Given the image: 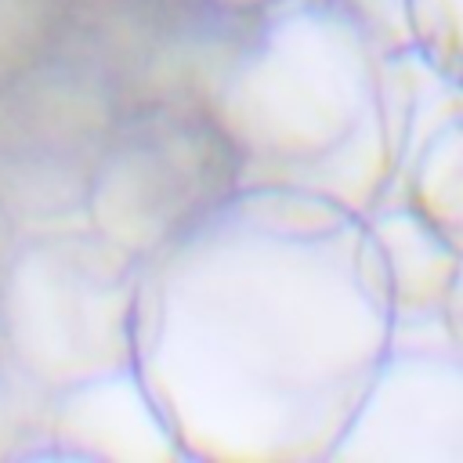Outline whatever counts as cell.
<instances>
[{
  "mask_svg": "<svg viewBox=\"0 0 463 463\" xmlns=\"http://www.w3.org/2000/svg\"><path fill=\"white\" fill-rule=\"evenodd\" d=\"M373 40L380 58H405L412 54V29H409V0H336Z\"/></svg>",
  "mask_w": 463,
  "mask_h": 463,
  "instance_id": "11",
  "label": "cell"
},
{
  "mask_svg": "<svg viewBox=\"0 0 463 463\" xmlns=\"http://www.w3.org/2000/svg\"><path fill=\"white\" fill-rule=\"evenodd\" d=\"M369 228L387 268L394 329L441 326V311L463 253L405 199L376 206L369 213Z\"/></svg>",
  "mask_w": 463,
  "mask_h": 463,
  "instance_id": "8",
  "label": "cell"
},
{
  "mask_svg": "<svg viewBox=\"0 0 463 463\" xmlns=\"http://www.w3.org/2000/svg\"><path fill=\"white\" fill-rule=\"evenodd\" d=\"M449 90L459 98V105L449 109L420 141L405 170L402 199L463 253V94L456 87Z\"/></svg>",
  "mask_w": 463,
  "mask_h": 463,
  "instance_id": "9",
  "label": "cell"
},
{
  "mask_svg": "<svg viewBox=\"0 0 463 463\" xmlns=\"http://www.w3.org/2000/svg\"><path fill=\"white\" fill-rule=\"evenodd\" d=\"M123 101L90 54H43L0 87V206L36 221L83 213Z\"/></svg>",
  "mask_w": 463,
  "mask_h": 463,
  "instance_id": "5",
  "label": "cell"
},
{
  "mask_svg": "<svg viewBox=\"0 0 463 463\" xmlns=\"http://www.w3.org/2000/svg\"><path fill=\"white\" fill-rule=\"evenodd\" d=\"M206 4H213V7H228V11H242V14H253V11H264V7H271V4H279V0H206Z\"/></svg>",
  "mask_w": 463,
  "mask_h": 463,
  "instance_id": "13",
  "label": "cell"
},
{
  "mask_svg": "<svg viewBox=\"0 0 463 463\" xmlns=\"http://www.w3.org/2000/svg\"><path fill=\"white\" fill-rule=\"evenodd\" d=\"M394 344L369 217L242 184L141 260L134 369L195 463H329Z\"/></svg>",
  "mask_w": 463,
  "mask_h": 463,
  "instance_id": "1",
  "label": "cell"
},
{
  "mask_svg": "<svg viewBox=\"0 0 463 463\" xmlns=\"http://www.w3.org/2000/svg\"><path fill=\"white\" fill-rule=\"evenodd\" d=\"M336 0L264 7L210 116L242 159V184H286L369 217L398 174L409 90Z\"/></svg>",
  "mask_w": 463,
  "mask_h": 463,
  "instance_id": "2",
  "label": "cell"
},
{
  "mask_svg": "<svg viewBox=\"0 0 463 463\" xmlns=\"http://www.w3.org/2000/svg\"><path fill=\"white\" fill-rule=\"evenodd\" d=\"M141 257L90 228H54L0 271V347L47 394L130 369Z\"/></svg>",
  "mask_w": 463,
  "mask_h": 463,
  "instance_id": "3",
  "label": "cell"
},
{
  "mask_svg": "<svg viewBox=\"0 0 463 463\" xmlns=\"http://www.w3.org/2000/svg\"><path fill=\"white\" fill-rule=\"evenodd\" d=\"M441 326H445L452 347L463 354V260H459V271L452 279V289H449V300H445V311H441Z\"/></svg>",
  "mask_w": 463,
  "mask_h": 463,
  "instance_id": "12",
  "label": "cell"
},
{
  "mask_svg": "<svg viewBox=\"0 0 463 463\" xmlns=\"http://www.w3.org/2000/svg\"><path fill=\"white\" fill-rule=\"evenodd\" d=\"M242 188V159L206 105H127L87 192V224L152 257Z\"/></svg>",
  "mask_w": 463,
  "mask_h": 463,
  "instance_id": "4",
  "label": "cell"
},
{
  "mask_svg": "<svg viewBox=\"0 0 463 463\" xmlns=\"http://www.w3.org/2000/svg\"><path fill=\"white\" fill-rule=\"evenodd\" d=\"M412 58L445 87L463 90V0H409Z\"/></svg>",
  "mask_w": 463,
  "mask_h": 463,
  "instance_id": "10",
  "label": "cell"
},
{
  "mask_svg": "<svg viewBox=\"0 0 463 463\" xmlns=\"http://www.w3.org/2000/svg\"><path fill=\"white\" fill-rule=\"evenodd\" d=\"M329 463H463V354L394 340Z\"/></svg>",
  "mask_w": 463,
  "mask_h": 463,
  "instance_id": "6",
  "label": "cell"
},
{
  "mask_svg": "<svg viewBox=\"0 0 463 463\" xmlns=\"http://www.w3.org/2000/svg\"><path fill=\"white\" fill-rule=\"evenodd\" d=\"M47 438L80 459H184L134 365L58 391Z\"/></svg>",
  "mask_w": 463,
  "mask_h": 463,
  "instance_id": "7",
  "label": "cell"
}]
</instances>
